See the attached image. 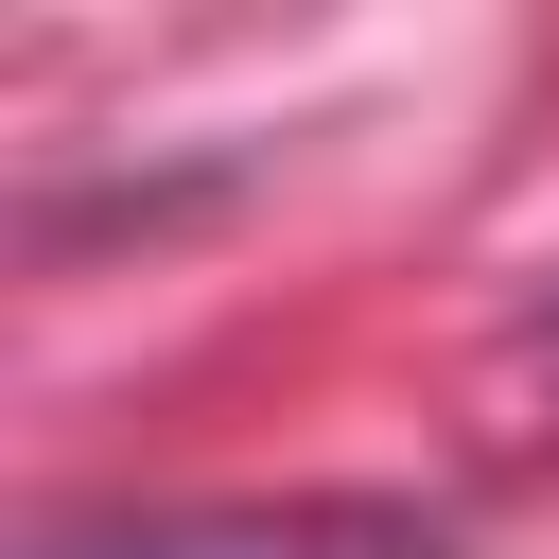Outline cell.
Returning a JSON list of instances; mask_svg holds the SVG:
<instances>
[{
    "label": "cell",
    "instance_id": "1",
    "mask_svg": "<svg viewBox=\"0 0 559 559\" xmlns=\"http://www.w3.org/2000/svg\"><path fill=\"white\" fill-rule=\"evenodd\" d=\"M35 559H454L419 507H210V524H122V542H35Z\"/></svg>",
    "mask_w": 559,
    "mask_h": 559
}]
</instances>
